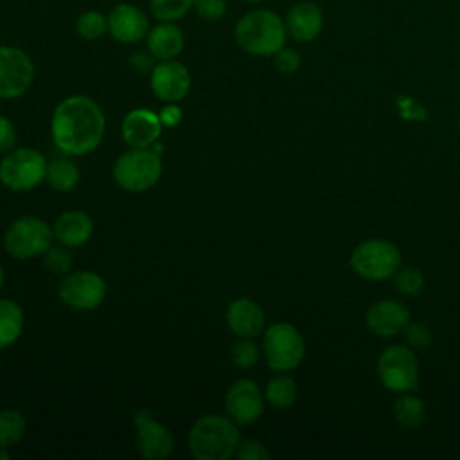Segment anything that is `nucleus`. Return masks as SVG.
<instances>
[{
	"instance_id": "obj_1",
	"label": "nucleus",
	"mask_w": 460,
	"mask_h": 460,
	"mask_svg": "<svg viewBox=\"0 0 460 460\" xmlns=\"http://www.w3.org/2000/svg\"><path fill=\"white\" fill-rule=\"evenodd\" d=\"M106 119L101 106L86 95L65 97L52 113V140L65 155L92 153L102 142Z\"/></svg>"
},
{
	"instance_id": "obj_2",
	"label": "nucleus",
	"mask_w": 460,
	"mask_h": 460,
	"mask_svg": "<svg viewBox=\"0 0 460 460\" xmlns=\"http://www.w3.org/2000/svg\"><path fill=\"white\" fill-rule=\"evenodd\" d=\"M237 422L219 413L199 417L187 437L189 451L198 460H228L239 446Z\"/></svg>"
},
{
	"instance_id": "obj_3",
	"label": "nucleus",
	"mask_w": 460,
	"mask_h": 460,
	"mask_svg": "<svg viewBox=\"0 0 460 460\" xmlns=\"http://www.w3.org/2000/svg\"><path fill=\"white\" fill-rule=\"evenodd\" d=\"M234 38L246 54L268 58L286 45L288 31L277 13L270 9H252L235 23Z\"/></svg>"
},
{
	"instance_id": "obj_4",
	"label": "nucleus",
	"mask_w": 460,
	"mask_h": 460,
	"mask_svg": "<svg viewBox=\"0 0 460 460\" xmlns=\"http://www.w3.org/2000/svg\"><path fill=\"white\" fill-rule=\"evenodd\" d=\"M401 250L386 239H365L350 252L349 264L352 271L367 280H388L401 268Z\"/></svg>"
},
{
	"instance_id": "obj_5",
	"label": "nucleus",
	"mask_w": 460,
	"mask_h": 460,
	"mask_svg": "<svg viewBox=\"0 0 460 460\" xmlns=\"http://www.w3.org/2000/svg\"><path fill=\"white\" fill-rule=\"evenodd\" d=\"M162 158L151 147H131L113 164L115 183L128 192H144L158 183Z\"/></svg>"
},
{
	"instance_id": "obj_6",
	"label": "nucleus",
	"mask_w": 460,
	"mask_h": 460,
	"mask_svg": "<svg viewBox=\"0 0 460 460\" xmlns=\"http://www.w3.org/2000/svg\"><path fill=\"white\" fill-rule=\"evenodd\" d=\"M262 354L271 370L291 372L304 361L305 340L293 323L277 322L264 331Z\"/></svg>"
},
{
	"instance_id": "obj_7",
	"label": "nucleus",
	"mask_w": 460,
	"mask_h": 460,
	"mask_svg": "<svg viewBox=\"0 0 460 460\" xmlns=\"http://www.w3.org/2000/svg\"><path fill=\"white\" fill-rule=\"evenodd\" d=\"M54 230L47 221L36 216H22L14 219L4 235L5 252L20 261L43 255L52 246Z\"/></svg>"
},
{
	"instance_id": "obj_8",
	"label": "nucleus",
	"mask_w": 460,
	"mask_h": 460,
	"mask_svg": "<svg viewBox=\"0 0 460 460\" xmlns=\"http://www.w3.org/2000/svg\"><path fill=\"white\" fill-rule=\"evenodd\" d=\"M377 377L381 385L395 394L419 388V361L408 345H390L377 358Z\"/></svg>"
},
{
	"instance_id": "obj_9",
	"label": "nucleus",
	"mask_w": 460,
	"mask_h": 460,
	"mask_svg": "<svg viewBox=\"0 0 460 460\" xmlns=\"http://www.w3.org/2000/svg\"><path fill=\"white\" fill-rule=\"evenodd\" d=\"M47 164V158L32 147L11 149L0 162V181L14 192L32 190L45 180Z\"/></svg>"
},
{
	"instance_id": "obj_10",
	"label": "nucleus",
	"mask_w": 460,
	"mask_h": 460,
	"mask_svg": "<svg viewBox=\"0 0 460 460\" xmlns=\"http://www.w3.org/2000/svg\"><path fill=\"white\" fill-rule=\"evenodd\" d=\"M106 280L90 270L66 273L58 288L59 300L77 311H92L99 307L106 296Z\"/></svg>"
},
{
	"instance_id": "obj_11",
	"label": "nucleus",
	"mask_w": 460,
	"mask_h": 460,
	"mask_svg": "<svg viewBox=\"0 0 460 460\" xmlns=\"http://www.w3.org/2000/svg\"><path fill=\"white\" fill-rule=\"evenodd\" d=\"M31 56L11 45H0V99L22 97L34 81Z\"/></svg>"
},
{
	"instance_id": "obj_12",
	"label": "nucleus",
	"mask_w": 460,
	"mask_h": 460,
	"mask_svg": "<svg viewBox=\"0 0 460 460\" xmlns=\"http://www.w3.org/2000/svg\"><path fill=\"white\" fill-rule=\"evenodd\" d=\"M264 392L252 379H239L232 383L225 395L226 415L234 422H237V426H248L257 422L264 413Z\"/></svg>"
},
{
	"instance_id": "obj_13",
	"label": "nucleus",
	"mask_w": 460,
	"mask_h": 460,
	"mask_svg": "<svg viewBox=\"0 0 460 460\" xmlns=\"http://www.w3.org/2000/svg\"><path fill=\"white\" fill-rule=\"evenodd\" d=\"M151 92L164 102H180L190 92L192 77L185 65L176 59L160 61L151 68Z\"/></svg>"
},
{
	"instance_id": "obj_14",
	"label": "nucleus",
	"mask_w": 460,
	"mask_h": 460,
	"mask_svg": "<svg viewBox=\"0 0 460 460\" xmlns=\"http://www.w3.org/2000/svg\"><path fill=\"white\" fill-rule=\"evenodd\" d=\"M137 426V449L147 460L167 458L174 449L172 433L153 419L151 411L138 410L135 413Z\"/></svg>"
},
{
	"instance_id": "obj_15",
	"label": "nucleus",
	"mask_w": 460,
	"mask_h": 460,
	"mask_svg": "<svg viewBox=\"0 0 460 460\" xmlns=\"http://www.w3.org/2000/svg\"><path fill=\"white\" fill-rule=\"evenodd\" d=\"M149 29L147 14L135 4L122 2L108 14V32L120 43H138L146 40Z\"/></svg>"
},
{
	"instance_id": "obj_16",
	"label": "nucleus",
	"mask_w": 460,
	"mask_h": 460,
	"mask_svg": "<svg viewBox=\"0 0 460 460\" xmlns=\"http://www.w3.org/2000/svg\"><path fill=\"white\" fill-rule=\"evenodd\" d=\"M365 323L372 334L379 338H390L402 332L410 323V311L402 302L395 298H381L368 307Z\"/></svg>"
},
{
	"instance_id": "obj_17",
	"label": "nucleus",
	"mask_w": 460,
	"mask_h": 460,
	"mask_svg": "<svg viewBox=\"0 0 460 460\" xmlns=\"http://www.w3.org/2000/svg\"><path fill=\"white\" fill-rule=\"evenodd\" d=\"M162 128L164 124L155 111L135 108L124 117L120 135L129 147H151L158 140Z\"/></svg>"
},
{
	"instance_id": "obj_18",
	"label": "nucleus",
	"mask_w": 460,
	"mask_h": 460,
	"mask_svg": "<svg viewBox=\"0 0 460 460\" xmlns=\"http://www.w3.org/2000/svg\"><path fill=\"white\" fill-rule=\"evenodd\" d=\"M284 23L289 38L298 43H309L316 40L323 29V13L318 4L302 0L288 11Z\"/></svg>"
},
{
	"instance_id": "obj_19",
	"label": "nucleus",
	"mask_w": 460,
	"mask_h": 460,
	"mask_svg": "<svg viewBox=\"0 0 460 460\" xmlns=\"http://www.w3.org/2000/svg\"><path fill=\"white\" fill-rule=\"evenodd\" d=\"M264 311L252 298H235L226 307V323L239 338H255L264 331Z\"/></svg>"
},
{
	"instance_id": "obj_20",
	"label": "nucleus",
	"mask_w": 460,
	"mask_h": 460,
	"mask_svg": "<svg viewBox=\"0 0 460 460\" xmlns=\"http://www.w3.org/2000/svg\"><path fill=\"white\" fill-rule=\"evenodd\" d=\"M54 237L66 248H77L90 241L93 234V221L84 210L63 212L54 226Z\"/></svg>"
},
{
	"instance_id": "obj_21",
	"label": "nucleus",
	"mask_w": 460,
	"mask_h": 460,
	"mask_svg": "<svg viewBox=\"0 0 460 460\" xmlns=\"http://www.w3.org/2000/svg\"><path fill=\"white\" fill-rule=\"evenodd\" d=\"M146 41L149 54L160 61L174 59L185 47L183 31L174 22H158L153 25L146 36Z\"/></svg>"
},
{
	"instance_id": "obj_22",
	"label": "nucleus",
	"mask_w": 460,
	"mask_h": 460,
	"mask_svg": "<svg viewBox=\"0 0 460 460\" xmlns=\"http://www.w3.org/2000/svg\"><path fill=\"white\" fill-rule=\"evenodd\" d=\"M264 397L266 402L275 408V410H288L295 404L296 397H298V386L296 381L288 376L286 372H279L277 376H273L264 390Z\"/></svg>"
},
{
	"instance_id": "obj_23",
	"label": "nucleus",
	"mask_w": 460,
	"mask_h": 460,
	"mask_svg": "<svg viewBox=\"0 0 460 460\" xmlns=\"http://www.w3.org/2000/svg\"><path fill=\"white\" fill-rule=\"evenodd\" d=\"M23 323L22 307L9 298H0V349L11 347L22 336Z\"/></svg>"
},
{
	"instance_id": "obj_24",
	"label": "nucleus",
	"mask_w": 460,
	"mask_h": 460,
	"mask_svg": "<svg viewBox=\"0 0 460 460\" xmlns=\"http://www.w3.org/2000/svg\"><path fill=\"white\" fill-rule=\"evenodd\" d=\"M394 417L402 428L415 429L422 426L426 419V404L413 392L399 394V397L394 402Z\"/></svg>"
},
{
	"instance_id": "obj_25",
	"label": "nucleus",
	"mask_w": 460,
	"mask_h": 460,
	"mask_svg": "<svg viewBox=\"0 0 460 460\" xmlns=\"http://www.w3.org/2000/svg\"><path fill=\"white\" fill-rule=\"evenodd\" d=\"M45 180L54 190L70 192L79 183V169L72 160L58 156L47 164Z\"/></svg>"
},
{
	"instance_id": "obj_26",
	"label": "nucleus",
	"mask_w": 460,
	"mask_h": 460,
	"mask_svg": "<svg viewBox=\"0 0 460 460\" xmlns=\"http://www.w3.org/2000/svg\"><path fill=\"white\" fill-rule=\"evenodd\" d=\"M25 417L18 410H0V446L9 447L22 440L25 433Z\"/></svg>"
},
{
	"instance_id": "obj_27",
	"label": "nucleus",
	"mask_w": 460,
	"mask_h": 460,
	"mask_svg": "<svg viewBox=\"0 0 460 460\" xmlns=\"http://www.w3.org/2000/svg\"><path fill=\"white\" fill-rule=\"evenodd\" d=\"M75 32L88 41L101 40L108 32V16H104L101 11L88 9L77 16Z\"/></svg>"
},
{
	"instance_id": "obj_28",
	"label": "nucleus",
	"mask_w": 460,
	"mask_h": 460,
	"mask_svg": "<svg viewBox=\"0 0 460 460\" xmlns=\"http://www.w3.org/2000/svg\"><path fill=\"white\" fill-rule=\"evenodd\" d=\"M149 7L158 22H178L194 7V0H149Z\"/></svg>"
},
{
	"instance_id": "obj_29",
	"label": "nucleus",
	"mask_w": 460,
	"mask_h": 460,
	"mask_svg": "<svg viewBox=\"0 0 460 460\" xmlns=\"http://www.w3.org/2000/svg\"><path fill=\"white\" fill-rule=\"evenodd\" d=\"M394 284L399 293L406 296H417L424 289V275L413 266H401L394 275Z\"/></svg>"
},
{
	"instance_id": "obj_30",
	"label": "nucleus",
	"mask_w": 460,
	"mask_h": 460,
	"mask_svg": "<svg viewBox=\"0 0 460 460\" xmlns=\"http://www.w3.org/2000/svg\"><path fill=\"white\" fill-rule=\"evenodd\" d=\"M259 347L253 338H241L230 349V359L237 368H252L259 361Z\"/></svg>"
},
{
	"instance_id": "obj_31",
	"label": "nucleus",
	"mask_w": 460,
	"mask_h": 460,
	"mask_svg": "<svg viewBox=\"0 0 460 460\" xmlns=\"http://www.w3.org/2000/svg\"><path fill=\"white\" fill-rule=\"evenodd\" d=\"M43 262H45V268L50 270L52 273L65 277L66 273H70L74 259H72V253L66 250V246H50L43 253Z\"/></svg>"
},
{
	"instance_id": "obj_32",
	"label": "nucleus",
	"mask_w": 460,
	"mask_h": 460,
	"mask_svg": "<svg viewBox=\"0 0 460 460\" xmlns=\"http://www.w3.org/2000/svg\"><path fill=\"white\" fill-rule=\"evenodd\" d=\"M402 332H404V340H406L408 347H411L413 350L426 349L431 343V340H433L431 329L426 323H422V322L408 323Z\"/></svg>"
},
{
	"instance_id": "obj_33",
	"label": "nucleus",
	"mask_w": 460,
	"mask_h": 460,
	"mask_svg": "<svg viewBox=\"0 0 460 460\" xmlns=\"http://www.w3.org/2000/svg\"><path fill=\"white\" fill-rule=\"evenodd\" d=\"M226 0H194L196 14L205 22H217L226 14Z\"/></svg>"
},
{
	"instance_id": "obj_34",
	"label": "nucleus",
	"mask_w": 460,
	"mask_h": 460,
	"mask_svg": "<svg viewBox=\"0 0 460 460\" xmlns=\"http://www.w3.org/2000/svg\"><path fill=\"white\" fill-rule=\"evenodd\" d=\"M271 58H273L275 68L282 74H295L302 65L300 54L295 49H289L286 45L280 50H277Z\"/></svg>"
},
{
	"instance_id": "obj_35",
	"label": "nucleus",
	"mask_w": 460,
	"mask_h": 460,
	"mask_svg": "<svg viewBox=\"0 0 460 460\" xmlns=\"http://www.w3.org/2000/svg\"><path fill=\"white\" fill-rule=\"evenodd\" d=\"M235 456L239 460H268L271 456V453L268 451V447L262 442L246 438V440L239 442Z\"/></svg>"
},
{
	"instance_id": "obj_36",
	"label": "nucleus",
	"mask_w": 460,
	"mask_h": 460,
	"mask_svg": "<svg viewBox=\"0 0 460 460\" xmlns=\"http://www.w3.org/2000/svg\"><path fill=\"white\" fill-rule=\"evenodd\" d=\"M16 144V128L11 119L0 113V153H9Z\"/></svg>"
},
{
	"instance_id": "obj_37",
	"label": "nucleus",
	"mask_w": 460,
	"mask_h": 460,
	"mask_svg": "<svg viewBox=\"0 0 460 460\" xmlns=\"http://www.w3.org/2000/svg\"><path fill=\"white\" fill-rule=\"evenodd\" d=\"M158 117L165 128H172L181 122V110L176 106V102H167L158 113Z\"/></svg>"
},
{
	"instance_id": "obj_38",
	"label": "nucleus",
	"mask_w": 460,
	"mask_h": 460,
	"mask_svg": "<svg viewBox=\"0 0 460 460\" xmlns=\"http://www.w3.org/2000/svg\"><path fill=\"white\" fill-rule=\"evenodd\" d=\"M129 65H131V68H133V70H137V72H146V70H149V68H151V61H149V58H147V56H144L142 52H135V54H131V58H129Z\"/></svg>"
},
{
	"instance_id": "obj_39",
	"label": "nucleus",
	"mask_w": 460,
	"mask_h": 460,
	"mask_svg": "<svg viewBox=\"0 0 460 460\" xmlns=\"http://www.w3.org/2000/svg\"><path fill=\"white\" fill-rule=\"evenodd\" d=\"M11 458V455H9V451H7V447H4V446H0V460H9Z\"/></svg>"
},
{
	"instance_id": "obj_40",
	"label": "nucleus",
	"mask_w": 460,
	"mask_h": 460,
	"mask_svg": "<svg viewBox=\"0 0 460 460\" xmlns=\"http://www.w3.org/2000/svg\"><path fill=\"white\" fill-rule=\"evenodd\" d=\"M4 282H5V271H4V268L0 266V289H2V286H4Z\"/></svg>"
},
{
	"instance_id": "obj_41",
	"label": "nucleus",
	"mask_w": 460,
	"mask_h": 460,
	"mask_svg": "<svg viewBox=\"0 0 460 460\" xmlns=\"http://www.w3.org/2000/svg\"><path fill=\"white\" fill-rule=\"evenodd\" d=\"M246 2H250V4H259V2H262V0H246Z\"/></svg>"
},
{
	"instance_id": "obj_42",
	"label": "nucleus",
	"mask_w": 460,
	"mask_h": 460,
	"mask_svg": "<svg viewBox=\"0 0 460 460\" xmlns=\"http://www.w3.org/2000/svg\"><path fill=\"white\" fill-rule=\"evenodd\" d=\"M458 128H460V119H458Z\"/></svg>"
}]
</instances>
